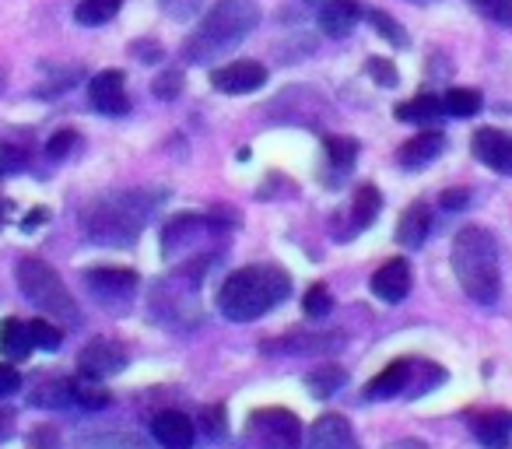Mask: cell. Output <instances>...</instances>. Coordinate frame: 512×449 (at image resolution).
Masks as SVG:
<instances>
[{
	"mask_svg": "<svg viewBox=\"0 0 512 449\" xmlns=\"http://www.w3.org/2000/svg\"><path fill=\"white\" fill-rule=\"evenodd\" d=\"M292 295V278L274 264H249L232 271L218 288V309L225 320L249 323L271 313Z\"/></svg>",
	"mask_w": 512,
	"mask_h": 449,
	"instance_id": "1",
	"label": "cell"
},
{
	"mask_svg": "<svg viewBox=\"0 0 512 449\" xmlns=\"http://www.w3.org/2000/svg\"><path fill=\"white\" fill-rule=\"evenodd\" d=\"M256 25H260V8L253 0H218L204 15L200 29L186 36L183 60L186 64H214L218 57L232 53Z\"/></svg>",
	"mask_w": 512,
	"mask_h": 449,
	"instance_id": "2",
	"label": "cell"
},
{
	"mask_svg": "<svg viewBox=\"0 0 512 449\" xmlns=\"http://www.w3.org/2000/svg\"><path fill=\"white\" fill-rule=\"evenodd\" d=\"M453 274L467 299L477 306H495L502 295V267H498L495 236L481 225H467L453 239Z\"/></svg>",
	"mask_w": 512,
	"mask_h": 449,
	"instance_id": "3",
	"label": "cell"
},
{
	"mask_svg": "<svg viewBox=\"0 0 512 449\" xmlns=\"http://www.w3.org/2000/svg\"><path fill=\"white\" fill-rule=\"evenodd\" d=\"M158 204V197L144 200V193H120V197L95 200L92 207H85L81 225L85 236L95 246H134L141 236L144 218L151 214V207Z\"/></svg>",
	"mask_w": 512,
	"mask_h": 449,
	"instance_id": "4",
	"label": "cell"
},
{
	"mask_svg": "<svg viewBox=\"0 0 512 449\" xmlns=\"http://www.w3.org/2000/svg\"><path fill=\"white\" fill-rule=\"evenodd\" d=\"M15 281L22 288V295L32 302L36 309H43L46 316L53 320H64V323H78L81 313H78V302H74L71 288L64 285L57 271H53L46 260L39 257H22L15 264Z\"/></svg>",
	"mask_w": 512,
	"mask_h": 449,
	"instance_id": "5",
	"label": "cell"
},
{
	"mask_svg": "<svg viewBox=\"0 0 512 449\" xmlns=\"http://www.w3.org/2000/svg\"><path fill=\"white\" fill-rule=\"evenodd\" d=\"M246 449H302V421L285 407H260L242 428Z\"/></svg>",
	"mask_w": 512,
	"mask_h": 449,
	"instance_id": "6",
	"label": "cell"
},
{
	"mask_svg": "<svg viewBox=\"0 0 512 449\" xmlns=\"http://www.w3.org/2000/svg\"><path fill=\"white\" fill-rule=\"evenodd\" d=\"M85 288L106 313H127L141 292V278L130 267H92L85 271Z\"/></svg>",
	"mask_w": 512,
	"mask_h": 449,
	"instance_id": "7",
	"label": "cell"
},
{
	"mask_svg": "<svg viewBox=\"0 0 512 449\" xmlns=\"http://www.w3.org/2000/svg\"><path fill=\"white\" fill-rule=\"evenodd\" d=\"M88 102L95 113L102 116H127L130 99H127V74L123 71H99L88 81Z\"/></svg>",
	"mask_w": 512,
	"mask_h": 449,
	"instance_id": "8",
	"label": "cell"
},
{
	"mask_svg": "<svg viewBox=\"0 0 512 449\" xmlns=\"http://www.w3.org/2000/svg\"><path fill=\"white\" fill-rule=\"evenodd\" d=\"M78 369L92 379L120 376V372L127 369V351H123L116 341H109V337H95V341H88L85 348H81Z\"/></svg>",
	"mask_w": 512,
	"mask_h": 449,
	"instance_id": "9",
	"label": "cell"
},
{
	"mask_svg": "<svg viewBox=\"0 0 512 449\" xmlns=\"http://www.w3.org/2000/svg\"><path fill=\"white\" fill-rule=\"evenodd\" d=\"M211 85L225 95H249L267 85V67L256 64V60H232L225 67H214Z\"/></svg>",
	"mask_w": 512,
	"mask_h": 449,
	"instance_id": "10",
	"label": "cell"
},
{
	"mask_svg": "<svg viewBox=\"0 0 512 449\" xmlns=\"http://www.w3.org/2000/svg\"><path fill=\"white\" fill-rule=\"evenodd\" d=\"M470 151L481 165H488L498 176H512V137L505 130L481 127L470 137Z\"/></svg>",
	"mask_w": 512,
	"mask_h": 449,
	"instance_id": "11",
	"label": "cell"
},
{
	"mask_svg": "<svg viewBox=\"0 0 512 449\" xmlns=\"http://www.w3.org/2000/svg\"><path fill=\"white\" fill-rule=\"evenodd\" d=\"M151 435L162 449H190L197 442V425L183 411H158L151 421Z\"/></svg>",
	"mask_w": 512,
	"mask_h": 449,
	"instance_id": "12",
	"label": "cell"
},
{
	"mask_svg": "<svg viewBox=\"0 0 512 449\" xmlns=\"http://www.w3.org/2000/svg\"><path fill=\"white\" fill-rule=\"evenodd\" d=\"M407 292H411V264H407V260L393 257L372 274V295H376V299L397 306V302L407 299Z\"/></svg>",
	"mask_w": 512,
	"mask_h": 449,
	"instance_id": "13",
	"label": "cell"
},
{
	"mask_svg": "<svg viewBox=\"0 0 512 449\" xmlns=\"http://www.w3.org/2000/svg\"><path fill=\"white\" fill-rule=\"evenodd\" d=\"M309 449H358V439L344 414H323L309 428Z\"/></svg>",
	"mask_w": 512,
	"mask_h": 449,
	"instance_id": "14",
	"label": "cell"
},
{
	"mask_svg": "<svg viewBox=\"0 0 512 449\" xmlns=\"http://www.w3.org/2000/svg\"><path fill=\"white\" fill-rule=\"evenodd\" d=\"M442 151H446V134H439V130H421V134H414L411 141L400 144L397 162L414 172V169H425L428 162H435Z\"/></svg>",
	"mask_w": 512,
	"mask_h": 449,
	"instance_id": "15",
	"label": "cell"
},
{
	"mask_svg": "<svg viewBox=\"0 0 512 449\" xmlns=\"http://www.w3.org/2000/svg\"><path fill=\"white\" fill-rule=\"evenodd\" d=\"M362 4L358 0H327L320 8V29L330 39H348L355 32V25L362 22Z\"/></svg>",
	"mask_w": 512,
	"mask_h": 449,
	"instance_id": "16",
	"label": "cell"
},
{
	"mask_svg": "<svg viewBox=\"0 0 512 449\" xmlns=\"http://www.w3.org/2000/svg\"><path fill=\"white\" fill-rule=\"evenodd\" d=\"M411 376H414V365L407 358L400 362H390L369 386H365V400H393L400 393L411 390Z\"/></svg>",
	"mask_w": 512,
	"mask_h": 449,
	"instance_id": "17",
	"label": "cell"
},
{
	"mask_svg": "<svg viewBox=\"0 0 512 449\" xmlns=\"http://www.w3.org/2000/svg\"><path fill=\"white\" fill-rule=\"evenodd\" d=\"M428 232H432V211H428L425 200L407 204L397 221V243L404 246V250H418V246H425Z\"/></svg>",
	"mask_w": 512,
	"mask_h": 449,
	"instance_id": "18",
	"label": "cell"
},
{
	"mask_svg": "<svg viewBox=\"0 0 512 449\" xmlns=\"http://www.w3.org/2000/svg\"><path fill=\"white\" fill-rule=\"evenodd\" d=\"M207 221L200 218V214H176V218L165 221L162 229V253L165 257H176V253H183L186 246H193L200 239V232H204Z\"/></svg>",
	"mask_w": 512,
	"mask_h": 449,
	"instance_id": "19",
	"label": "cell"
},
{
	"mask_svg": "<svg viewBox=\"0 0 512 449\" xmlns=\"http://www.w3.org/2000/svg\"><path fill=\"white\" fill-rule=\"evenodd\" d=\"M470 432L484 449H505L512 435V418L505 411H484L470 421Z\"/></svg>",
	"mask_w": 512,
	"mask_h": 449,
	"instance_id": "20",
	"label": "cell"
},
{
	"mask_svg": "<svg viewBox=\"0 0 512 449\" xmlns=\"http://www.w3.org/2000/svg\"><path fill=\"white\" fill-rule=\"evenodd\" d=\"M344 344V334H288L281 341H271L264 351H288V355H313V351H337Z\"/></svg>",
	"mask_w": 512,
	"mask_h": 449,
	"instance_id": "21",
	"label": "cell"
},
{
	"mask_svg": "<svg viewBox=\"0 0 512 449\" xmlns=\"http://www.w3.org/2000/svg\"><path fill=\"white\" fill-rule=\"evenodd\" d=\"M379 211H383V193H379V186L362 183L355 190V197H351V232L369 229L372 221L379 218Z\"/></svg>",
	"mask_w": 512,
	"mask_h": 449,
	"instance_id": "22",
	"label": "cell"
},
{
	"mask_svg": "<svg viewBox=\"0 0 512 449\" xmlns=\"http://www.w3.org/2000/svg\"><path fill=\"white\" fill-rule=\"evenodd\" d=\"M36 348L32 344V330H29V323H22V320H4L0 323V355L8 358V362H22L29 351Z\"/></svg>",
	"mask_w": 512,
	"mask_h": 449,
	"instance_id": "23",
	"label": "cell"
},
{
	"mask_svg": "<svg viewBox=\"0 0 512 449\" xmlns=\"http://www.w3.org/2000/svg\"><path fill=\"white\" fill-rule=\"evenodd\" d=\"M302 383H306V390L313 393L316 400H327V397H334L344 383H348V372H344L341 365L327 362V365H316L313 372H306Z\"/></svg>",
	"mask_w": 512,
	"mask_h": 449,
	"instance_id": "24",
	"label": "cell"
},
{
	"mask_svg": "<svg viewBox=\"0 0 512 449\" xmlns=\"http://www.w3.org/2000/svg\"><path fill=\"white\" fill-rule=\"evenodd\" d=\"M323 148H327V165L334 169V176H341V179L351 176V169H355V162H358L355 137H327Z\"/></svg>",
	"mask_w": 512,
	"mask_h": 449,
	"instance_id": "25",
	"label": "cell"
},
{
	"mask_svg": "<svg viewBox=\"0 0 512 449\" xmlns=\"http://www.w3.org/2000/svg\"><path fill=\"white\" fill-rule=\"evenodd\" d=\"M74 449H151V446L134 432H92V435H81Z\"/></svg>",
	"mask_w": 512,
	"mask_h": 449,
	"instance_id": "26",
	"label": "cell"
},
{
	"mask_svg": "<svg viewBox=\"0 0 512 449\" xmlns=\"http://www.w3.org/2000/svg\"><path fill=\"white\" fill-rule=\"evenodd\" d=\"M439 116H442V99H435V95H418V99L397 106V120L418 123V127H428V123H435Z\"/></svg>",
	"mask_w": 512,
	"mask_h": 449,
	"instance_id": "27",
	"label": "cell"
},
{
	"mask_svg": "<svg viewBox=\"0 0 512 449\" xmlns=\"http://www.w3.org/2000/svg\"><path fill=\"white\" fill-rule=\"evenodd\" d=\"M481 109V95L474 88H449L442 95V113L446 116H456V120H470V116Z\"/></svg>",
	"mask_w": 512,
	"mask_h": 449,
	"instance_id": "28",
	"label": "cell"
},
{
	"mask_svg": "<svg viewBox=\"0 0 512 449\" xmlns=\"http://www.w3.org/2000/svg\"><path fill=\"white\" fill-rule=\"evenodd\" d=\"M120 8H123V0H81L78 8H74V18H78V25L95 29V25H106Z\"/></svg>",
	"mask_w": 512,
	"mask_h": 449,
	"instance_id": "29",
	"label": "cell"
},
{
	"mask_svg": "<svg viewBox=\"0 0 512 449\" xmlns=\"http://www.w3.org/2000/svg\"><path fill=\"white\" fill-rule=\"evenodd\" d=\"M71 404L85 407V411H102V407H109V393L99 383H92V376L71 379Z\"/></svg>",
	"mask_w": 512,
	"mask_h": 449,
	"instance_id": "30",
	"label": "cell"
},
{
	"mask_svg": "<svg viewBox=\"0 0 512 449\" xmlns=\"http://www.w3.org/2000/svg\"><path fill=\"white\" fill-rule=\"evenodd\" d=\"M362 18H365V22H369V25H376V32L386 39V43L400 46V50H404V46L411 43V39H407V32H404V25H400L397 18H390V15H386V11L372 8V11H365Z\"/></svg>",
	"mask_w": 512,
	"mask_h": 449,
	"instance_id": "31",
	"label": "cell"
},
{
	"mask_svg": "<svg viewBox=\"0 0 512 449\" xmlns=\"http://www.w3.org/2000/svg\"><path fill=\"white\" fill-rule=\"evenodd\" d=\"M302 309H306L309 320H323V316H330V309H334V295H330V288L313 285L306 292V299H302Z\"/></svg>",
	"mask_w": 512,
	"mask_h": 449,
	"instance_id": "32",
	"label": "cell"
},
{
	"mask_svg": "<svg viewBox=\"0 0 512 449\" xmlns=\"http://www.w3.org/2000/svg\"><path fill=\"white\" fill-rule=\"evenodd\" d=\"M29 330H32V344L43 351H60V344H64V330L53 327L50 320H32Z\"/></svg>",
	"mask_w": 512,
	"mask_h": 449,
	"instance_id": "33",
	"label": "cell"
},
{
	"mask_svg": "<svg viewBox=\"0 0 512 449\" xmlns=\"http://www.w3.org/2000/svg\"><path fill=\"white\" fill-rule=\"evenodd\" d=\"M151 95L155 99H162V102H172V99H179L183 95V71H162L155 81H151Z\"/></svg>",
	"mask_w": 512,
	"mask_h": 449,
	"instance_id": "34",
	"label": "cell"
},
{
	"mask_svg": "<svg viewBox=\"0 0 512 449\" xmlns=\"http://www.w3.org/2000/svg\"><path fill=\"white\" fill-rule=\"evenodd\" d=\"M470 8L495 25H512V0H470Z\"/></svg>",
	"mask_w": 512,
	"mask_h": 449,
	"instance_id": "35",
	"label": "cell"
},
{
	"mask_svg": "<svg viewBox=\"0 0 512 449\" xmlns=\"http://www.w3.org/2000/svg\"><path fill=\"white\" fill-rule=\"evenodd\" d=\"M25 165H29V155H25V148L0 141V179H4V176H18Z\"/></svg>",
	"mask_w": 512,
	"mask_h": 449,
	"instance_id": "36",
	"label": "cell"
},
{
	"mask_svg": "<svg viewBox=\"0 0 512 449\" xmlns=\"http://www.w3.org/2000/svg\"><path fill=\"white\" fill-rule=\"evenodd\" d=\"M74 144H78V130H57V134L46 141V155H50L53 162H64L74 151Z\"/></svg>",
	"mask_w": 512,
	"mask_h": 449,
	"instance_id": "37",
	"label": "cell"
},
{
	"mask_svg": "<svg viewBox=\"0 0 512 449\" xmlns=\"http://www.w3.org/2000/svg\"><path fill=\"white\" fill-rule=\"evenodd\" d=\"M200 4H204V0H158V8H162L172 22H190V18H197Z\"/></svg>",
	"mask_w": 512,
	"mask_h": 449,
	"instance_id": "38",
	"label": "cell"
},
{
	"mask_svg": "<svg viewBox=\"0 0 512 449\" xmlns=\"http://www.w3.org/2000/svg\"><path fill=\"white\" fill-rule=\"evenodd\" d=\"M365 71L372 74V78H376V85H383V88H397V67L390 64V60L386 57H372L369 64H365Z\"/></svg>",
	"mask_w": 512,
	"mask_h": 449,
	"instance_id": "39",
	"label": "cell"
},
{
	"mask_svg": "<svg viewBox=\"0 0 512 449\" xmlns=\"http://www.w3.org/2000/svg\"><path fill=\"white\" fill-rule=\"evenodd\" d=\"M200 428H204L211 439H221V435H225V407L221 404L207 407V411L200 414Z\"/></svg>",
	"mask_w": 512,
	"mask_h": 449,
	"instance_id": "40",
	"label": "cell"
},
{
	"mask_svg": "<svg viewBox=\"0 0 512 449\" xmlns=\"http://www.w3.org/2000/svg\"><path fill=\"white\" fill-rule=\"evenodd\" d=\"M130 53H134V60H141V64H155V60L165 57V50L155 39H137V43H130Z\"/></svg>",
	"mask_w": 512,
	"mask_h": 449,
	"instance_id": "41",
	"label": "cell"
},
{
	"mask_svg": "<svg viewBox=\"0 0 512 449\" xmlns=\"http://www.w3.org/2000/svg\"><path fill=\"white\" fill-rule=\"evenodd\" d=\"M18 386H22V376H18V369H15V365L0 362V397H11V393H18Z\"/></svg>",
	"mask_w": 512,
	"mask_h": 449,
	"instance_id": "42",
	"label": "cell"
},
{
	"mask_svg": "<svg viewBox=\"0 0 512 449\" xmlns=\"http://www.w3.org/2000/svg\"><path fill=\"white\" fill-rule=\"evenodd\" d=\"M439 204L446 207V211H460V207H467L470 204V193L467 190H446L439 197Z\"/></svg>",
	"mask_w": 512,
	"mask_h": 449,
	"instance_id": "43",
	"label": "cell"
},
{
	"mask_svg": "<svg viewBox=\"0 0 512 449\" xmlns=\"http://www.w3.org/2000/svg\"><path fill=\"white\" fill-rule=\"evenodd\" d=\"M46 218H50V211H46V207H36V211H32L29 218H25V225H22V229H25V232L39 229V225H43Z\"/></svg>",
	"mask_w": 512,
	"mask_h": 449,
	"instance_id": "44",
	"label": "cell"
},
{
	"mask_svg": "<svg viewBox=\"0 0 512 449\" xmlns=\"http://www.w3.org/2000/svg\"><path fill=\"white\" fill-rule=\"evenodd\" d=\"M383 449H428L421 439H397V442H390V446H383Z\"/></svg>",
	"mask_w": 512,
	"mask_h": 449,
	"instance_id": "45",
	"label": "cell"
},
{
	"mask_svg": "<svg viewBox=\"0 0 512 449\" xmlns=\"http://www.w3.org/2000/svg\"><path fill=\"white\" fill-rule=\"evenodd\" d=\"M8 214H11V200H4V197H0V229H4V225H8Z\"/></svg>",
	"mask_w": 512,
	"mask_h": 449,
	"instance_id": "46",
	"label": "cell"
},
{
	"mask_svg": "<svg viewBox=\"0 0 512 449\" xmlns=\"http://www.w3.org/2000/svg\"><path fill=\"white\" fill-rule=\"evenodd\" d=\"M4 81H8V71H4V67H0V92H4Z\"/></svg>",
	"mask_w": 512,
	"mask_h": 449,
	"instance_id": "47",
	"label": "cell"
},
{
	"mask_svg": "<svg viewBox=\"0 0 512 449\" xmlns=\"http://www.w3.org/2000/svg\"><path fill=\"white\" fill-rule=\"evenodd\" d=\"M411 4H435V0H411Z\"/></svg>",
	"mask_w": 512,
	"mask_h": 449,
	"instance_id": "48",
	"label": "cell"
},
{
	"mask_svg": "<svg viewBox=\"0 0 512 449\" xmlns=\"http://www.w3.org/2000/svg\"><path fill=\"white\" fill-rule=\"evenodd\" d=\"M306 4H320V0H306Z\"/></svg>",
	"mask_w": 512,
	"mask_h": 449,
	"instance_id": "49",
	"label": "cell"
}]
</instances>
